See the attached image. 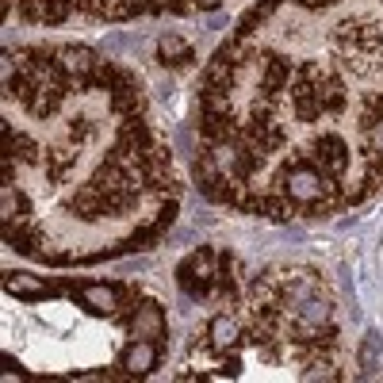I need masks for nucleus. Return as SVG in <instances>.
<instances>
[{
    "instance_id": "1",
    "label": "nucleus",
    "mask_w": 383,
    "mask_h": 383,
    "mask_svg": "<svg viewBox=\"0 0 383 383\" xmlns=\"http://www.w3.org/2000/svg\"><path fill=\"white\" fill-rule=\"evenodd\" d=\"M283 188H288L292 200L315 203V200H322L326 192H330V184H326V173H318V169L295 165V169H288V176H283Z\"/></svg>"
},
{
    "instance_id": "2",
    "label": "nucleus",
    "mask_w": 383,
    "mask_h": 383,
    "mask_svg": "<svg viewBox=\"0 0 383 383\" xmlns=\"http://www.w3.org/2000/svg\"><path fill=\"white\" fill-rule=\"evenodd\" d=\"M153 364H158V349H153L150 337H138V342H134L131 349L123 353V368H127L131 375H146V372H153Z\"/></svg>"
},
{
    "instance_id": "3",
    "label": "nucleus",
    "mask_w": 383,
    "mask_h": 383,
    "mask_svg": "<svg viewBox=\"0 0 383 383\" xmlns=\"http://www.w3.org/2000/svg\"><path fill=\"white\" fill-rule=\"evenodd\" d=\"M131 330L138 333V337H161L165 333V315H161V307L158 303H142L138 307V315H134V322H131Z\"/></svg>"
},
{
    "instance_id": "4",
    "label": "nucleus",
    "mask_w": 383,
    "mask_h": 383,
    "mask_svg": "<svg viewBox=\"0 0 383 383\" xmlns=\"http://www.w3.org/2000/svg\"><path fill=\"white\" fill-rule=\"evenodd\" d=\"M318 161H322V169H330V173H345V165H349L345 142L337 138V134H326V138L318 142Z\"/></svg>"
},
{
    "instance_id": "5",
    "label": "nucleus",
    "mask_w": 383,
    "mask_h": 383,
    "mask_svg": "<svg viewBox=\"0 0 383 383\" xmlns=\"http://www.w3.org/2000/svg\"><path fill=\"white\" fill-rule=\"evenodd\" d=\"M81 299H84V307L96 310V315H111L115 303H119V292H115V288H108V283H84Z\"/></svg>"
},
{
    "instance_id": "6",
    "label": "nucleus",
    "mask_w": 383,
    "mask_h": 383,
    "mask_svg": "<svg viewBox=\"0 0 383 383\" xmlns=\"http://www.w3.org/2000/svg\"><path fill=\"white\" fill-rule=\"evenodd\" d=\"M58 58H62V69H66V73H77L81 81H88L92 69H96V58H92V50H84V46H66Z\"/></svg>"
},
{
    "instance_id": "7",
    "label": "nucleus",
    "mask_w": 383,
    "mask_h": 383,
    "mask_svg": "<svg viewBox=\"0 0 383 383\" xmlns=\"http://www.w3.org/2000/svg\"><path fill=\"white\" fill-rule=\"evenodd\" d=\"M4 288H8L16 299H42V295H46V283L31 272H12L8 280H4Z\"/></svg>"
},
{
    "instance_id": "8",
    "label": "nucleus",
    "mask_w": 383,
    "mask_h": 383,
    "mask_svg": "<svg viewBox=\"0 0 383 383\" xmlns=\"http://www.w3.org/2000/svg\"><path fill=\"white\" fill-rule=\"evenodd\" d=\"M357 360H360V372H364V375H375V368H380V360H383V337H380V330H368L364 333Z\"/></svg>"
},
{
    "instance_id": "9",
    "label": "nucleus",
    "mask_w": 383,
    "mask_h": 383,
    "mask_svg": "<svg viewBox=\"0 0 383 383\" xmlns=\"http://www.w3.org/2000/svg\"><path fill=\"white\" fill-rule=\"evenodd\" d=\"M234 342H238V322H234L230 315L211 318V345H215V349H230Z\"/></svg>"
},
{
    "instance_id": "10",
    "label": "nucleus",
    "mask_w": 383,
    "mask_h": 383,
    "mask_svg": "<svg viewBox=\"0 0 383 383\" xmlns=\"http://www.w3.org/2000/svg\"><path fill=\"white\" fill-rule=\"evenodd\" d=\"M215 169L223 176H245L242 150H234V146H218V150H215Z\"/></svg>"
},
{
    "instance_id": "11",
    "label": "nucleus",
    "mask_w": 383,
    "mask_h": 383,
    "mask_svg": "<svg viewBox=\"0 0 383 383\" xmlns=\"http://www.w3.org/2000/svg\"><path fill=\"white\" fill-rule=\"evenodd\" d=\"M326 318H330V303H326V299L307 295V299L299 303V322H303V326H322Z\"/></svg>"
},
{
    "instance_id": "12",
    "label": "nucleus",
    "mask_w": 383,
    "mask_h": 383,
    "mask_svg": "<svg viewBox=\"0 0 383 383\" xmlns=\"http://www.w3.org/2000/svg\"><path fill=\"white\" fill-rule=\"evenodd\" d=\"M158 50L165 62H173V66H184V62H192V50H188V42L180 39V35H165V39L158 42Z\"/></svg>"
},
{
    "instance_id": "13",
    "label": "nucleus",
    "mask_w": 383,
    "mask_h": 383,
    "mask_svg": "<svg viewBox=\"0 0 383 383\" xmlns=\"http://www.w3.org/2000/svg\"><path fill=\"white\" fill-rule=\"evenodd\" d=\"M372 146H375V153H383V119L372 123Z\"/></svg>"
}]
</instances>
